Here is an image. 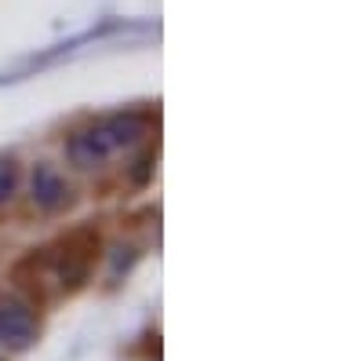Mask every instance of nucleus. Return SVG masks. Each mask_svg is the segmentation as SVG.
I'll return each mask as SVG.
<instances>
[{
  "mask_svg": "<svg viewBox=\"0 0 364 361\" xmlns=\"http://www.w3.org/2000/svg\"><path fill=\"white\" fill-rule=\"evenodd\" d=\"M33 340H37V318H33V310L22 307V303L0 307V343L11 347V350H26Z\"/></svg>",
  "mask_w": 364,
  "mask_h": 361,
  "instance_id": "nucleus-3",
  "label": "nucleus"
},
{
  "mask_svg": "<svg viewBox=\"0 0 364 361\" xmlns=\"http://www.w3.org/2000/svg\"><path fill=\"white\" fill-rule=\"evenodd\" d=\"M95 248L99 237L91 234H77L66 241V252L58 259V278H63V288H80L91 274V263H95Z\"/></svg>",
  "mask_w": 364,
  "mask_h": 361,
  "instance_id": "nucleus-2",
  "label": "nucleus"
},
{
  "mask_svg": "<svg viewBox=\"0 0 364 361\" xmlns=\"http://www.w3.org/2000/svg\"><path fill=\"white\" fill-rule=\"evenodd\" d=\"M18 190V164L11 157H0V204H8Z\"/></svg>",
  "mask_w": 364,
  "mask_h": 361,
  "instance_id": "nucleus-5",
  "label": "nucleus"
},
{
  "mask_svg": "<svg viewBox=\"0 0 364 361\" xmlns=\"http://www.w3.org/2000/svg\"><path fill=\"white\" fill-rule=\"evenodd\" d=\"M149 128V120L142 113H117V117H106L99 125H91L84 132H77L70 139V161L77 168H95L102 164L106 157L120 154L124 146L139 142Z\"/></svg>",
  "mask_w": 364,
  "mask_h": 361,
  "instance_id": "nucleus-1",
  "label": "nucleus"
},
{
  "mask_svg": "<svg viewBox=\"0 0 364 361\" xmlns=\"http://www.w3.org/2000/svg\"><path fill=\"white\" fill-rule=\"evenodd\" d=\"M33 201H37V208H44V212H55V208H63L70 201L66 179L51 164H37V172H33Z\"/></svg>",
  "mask_w": 364,
  "mask_h": 361,
  "instance_id": "nucleus-4",
  "label": "nucleus"
}]
</instances>
